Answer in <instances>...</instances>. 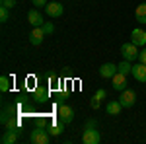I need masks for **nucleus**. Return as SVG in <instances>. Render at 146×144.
<instances>
[{
    "mask_svg": "<svg viewBox=\"0 0 146 144\" xmlns=\"http://www.w3.org/2000/svg\"><path fill=\"white\" fill-rule=\"evenodd\" d=\"M119 101H121L123 109H129V107H133V105L136 103V94L133 92V90H123L121 96H119Z\"/></svg>",
    "mask_w": 146,
    "mask_h": 144,
    "instance_id": "5",
    "label": "nucleus"
},
{
    "mask_svg": "<svg viewBox=\"0 0 146 144\" xmlns=\"http://www.w3.org/2000/svg\"><path fill=\"white\" fill-rule=\"evenodd\" d=\"M8 10H10V8H6V6H0V22H2V23H6V22H8V18H10Z\"/></svg>",
    "mask_w": 146,
    "mask_h": 144,
    "instance_id": "20",
    "label": "nucleus"
},
{
    "mask_svg": "<svg viewBox=\"0 0 146 144\" xmlns=\"http://www.w3.org/2000/svg\"><path fill=\"white\" fill-rule=\"evenodd\" d=\"M117 70H119V72H123V74H127V76H129V74H131V72H133V64H131V60H121V62H119V64H117Z\"/></svg>",
    "mask_w": 146,
    "mask_h": 144,
    "instance_id": "18",
    "label": "nucleus"
},
{
    "mask_svg": "<svg viewBox=\"0 0 146 144\" xmlns=\"http://www.w3.org/2000/svg\"><path fill=\"white\" fill-rule=\"evenodd\" d=\"M100 103H101V100H98V98L94 96V98H92V101H90L92 109H100Z\"/></svg>",
    "mask_w": 146,
    "mask_h": 144,
    "instance_id": "23",
    "label": "nucleus"
},
{
    "mask_svg": "<svg viewBox=\"0 0 146 144\" xmlns=\"http://www.w3.org/2000/svg\"><path fill=\"white\" fill-rule=\"evenodd\" d=\"M31 2H33V6H37V8H45L47 4H49L47 0H31Z\"/></svg>",
    "mask_w": 146,
    "mask_h": 144,
    "instance_id": "24",
    "label": "nucleus"
},
{
    "mask_svg": "<svg viewBox=\"0 0 146 144\" xmlns=\"http://www.w3.org/2000/svg\"><path fill=\"white\" fill-rule=\"evenodd\" d=\"M62 12H64V6H62L60 2H49L45 6V14L49 18H60Z\"/></svg>",
    "mask_w": 146,
    "mask_h": 144,
    "instance_id": "6",
    "label": "nucleus"
},
{
    "mask_svg": "<svg viewBox=\"0 0 146 144\" xmlns=\"http://www.w3.org/2000/svg\"><path fill=\"white\" fill-rule=\"evenodd\" d=\"M43 31H45L47 35L55 33V25H53V23H51V22H45V23H43Z\"/></svg>",
    "mask_w": 146,
    "mask_h": 144,
    "instance_id": "22",
    "label": "nucleus"
},
{
    "mask_svg": "<svg viewBox=\"0 0 146 144\" xmlns=\"http://www.w3.org/2000/svg\"><path fill=\"white\" fill-rule=\"evenodd\" d=\"M62 131H64V123L60 121H55L53 125H51V129H49V134L51 136H58V134H62Z\"/></svg>",
    "mask_w": 146,
    "mask_h": 144,
    "instance_id": "17",
    "label": "nucleus"
},
{
    "mask_svg": "<svg viewBox=\"0 0 146 144\" xmlns=\"http://www.w3.org/2000/svg\"><path fill=\"white\" fill-rule=\"evenodd\" d=\"M82 142L84 144H100L101 142V134L96 127H86L84 134H82Z\"/></svg>",
    "mask_w": 146,
    "mask_h": 144,
    "instance_id": "2",
    "label": "nucleus"
},
{
    "mask_svg": "<svg viewBox=\"0 0 146 144\" xmlns=\"http://www.w3.org/2000/svg\"><path fill=\"white\" fill-rule=\"evenodd\" d=\"M131 41L136 47H146V29H140V27L133 29L131 31Z\"/></svg>",
    "mask_w": 146,
    "mask_h": 144,
    "instance_id": "7",
    "label": "nucleus"
},
{
    "mask_svg": "<svg viewBox=\"0 0 146 144\" xmlns=\"http://www.w3.org/2000/svg\"><path fill=\"white\" fill-rule=\"evenodd\" d=\"M105 96H107V94H105V90H103V88H100L98 92H96V98H98V100H105Z\"/></svg>",
    "mask_w": 146,
    "mask_h": 144,
    "instance_id": "26",
    "label": "nucleus"
},
{
    "mask_svg": "<svg viewBox=\"0 0 146 144\" xmlns=\"http://www.w3.org/2000/svg\"><path fill=\"white\" fill-rule=\"evenodd\" d=\"M0 90H2V92H8V90H10V80H8V76L0 78Z\"/></svg>",
    "mask_w": 146,
    "mask_h": 144,
    "instance_id": "21",
    "label": "nucleus"
},
{
    "mask_svg": "<svg viewBox=\"0 0 146 144\" xmlns=\"http://www.w3.org/2000/svg\"><path fill=\"white\" fill-rule=\"evenodd\" d=\"M45 31H43V25L41 27H33L31 29V33H29V43L31 45H41L43 43V39H45Z\"/></svg>",
    "mask_w": 146,
    "mask_h": 144,
    "instance_id": "10",
    "label": "nucleus"
},
{
    "mask_svg": "<svg viewBox=\"0 0 146 144\" xmlns=\"http://www.w3.org/2000/svg\"><path fill=\"white\" fill-rule=\"evenodd\" d=\"M58 119L64 123V125L72 123L74 121V109H72L70 105H66V103H60V105H58Z\"/></svg>",
    "mask_w": 146,
    "mask_h": 144,
    "instance_id": "4",
    "label": "nucleus"
},
{
    "mask_svg": "<svg viewBox=\"0 0 146 144\" xmlns=\"http://www.w3.org/2000/svg\"><path fill=\"white\" fill-rule=\"evenodd\" d=\"M121 55H123L125 60H138L140 51H138V47L131 41V43H123L121 45Z\"/></svg>",
    "mask_w": 146,
    "mask_h": 144,
    "instance_id": "3",
    "label": "nucleus"
},
{
    "mask_svg": "<svg viewBox=\"0 0 146 144\" xmlns=\"http://www.w3.org/2000/svg\"><path fill=\"white\" fill-rule=\"evenodd\" d=\"M4 127H6V129H10V131H18V127H20V121L12 117V119H8V121L4 123Z\"/></svg>",
    "mask_w": 146,
    "mask_h": 144,
    "instance_id": "19",
    "label": "nucleus"
},
{
    "mask_svg": "<svg viewBox=\"0 0 146 144\" xmlns=\"http://www.w3.org/2000/svg\"><path fill=\"white\" fill-rule=\"evenodd\" d=\"M86 127H96V121H94V119H92V121H88V123H86Z\"/></svg>",
    "mask_w": 146,
    "mask_h": 144,
    "instance_id": "28",
    "label": "nucleus"
},
{
    "mask_svg": "<svg viewBox=\"0 0 146 144\" xmlns=\"http://www.w3.org/2000/svg\"><path fill=\"white\" fill-rule=\"evenodd\" d=\"M121 109H123V105H121L119 100H111V101H107V105H105L107 115H121Z\"/></svg>",
    "mask_w": 146,
    "mask_h": 144,
    "instance_id": "13",
    "label": "nucleus"
},
{
    "mask_svg": "<svg viewBox=\"0 0 146 144\" xmlns=\"http://www.w3.org/2000/svg\"><path fill=\"white\" fill-rule=\"evenodd\" d=\"M27 22L31 23L33 27H41V25L45 23V22H43V16H41L39 12L35 10V8H33V10H29V12H27Z\"/></svg>",
    "mask_w": 146,
    "mask_h": 144,
    "instance_id": "12",
    "label": "nucleus"
},
{
    "mask_svg": "<svg viewBox=\"0 0 146 144\" xmlns=\"http://www.w3.org/2000/svg\"><path fill=\"white\" fill-rule=\"evenodd\" d=\"M117 72H119V70H117V64H113V62H105V64H101V68H100L101 78H113Z\"/></svg>",
    "mask_w": 146,
    "mask_h": 144,
    "instance_id": "11",
    "label": "nucleus"
},
{
    "mask_svg": "<svg viewBox=\"0 0 146 144\" xmlns=\"http://www.w3.org/2000/svg\"><path fill=\"white\" fill-rule=\"evenodd\" d=\"M33 98H35L37 103H45V101H49V90H47L45 86H37Z\"/></svg>",
    "mask_w": 146,
    "mask_h": 144,
    "instance_id": "14",
    "label": "nucleus"
},
{
    "mask_svg": "<svg viewBox=\"0 0 146 144\" xmlns=\"http://www.w3.org/2000/svg\"><path fill=\"white\" fill-rule=\"evenodd\" d=\"M111 82H113V90H115V92L127 90V74H123V72H117V74L111 78Z\"/></svg>",
    "mask_w": 146,
    "mask_h": 144,
    "instance_id": "9",
    "label": "nucleus"
},
{
    "mask_svg": "<svg viewBox=\"0 0 146 144\" xmlns=\"http://www.w3.org/2000/svg\"><path fill=\"white\" fill-rule=\"evenodd\" d=\"M2 6H6V8H14L16 6V0H2Z\"/></svg>",
    "mask_w": 146,
    "mask_h": 144,
    "instance_id": "25",
    "label": "nucleus"
},
{
    "mask_svg": "<svg viewBox=\"0 0 146 144\" xmlns=\"http://www.w3.org/2000/svg\"><path fill=\"white\" fill-rule=\"evenodd\" d=\"M18 134H20V131H10V129H6L4 134H2V138H0V142L2 144H14L18 140Z\"/></svg>",
    "mask_w": 146,
    "mask_h": 144,
    "instance_id": "15",
    "label": "nucleus"
},
{
    "mask_svg": "<svg viewBox=\"0 0 146 144\" xmlns=\"http://www.w3.org/2000/svg\"><path fill=\"white\" fill-rule=\"evenodd\" d=\"M49 140H51V134L45 131V127L41 123L29 133V142L31 144H49Z\"/></svg>",
    "mask_w": 146,
    "mask_h": 144,
    "instance_id": "1",
    "label": "nucleus"
},
{
    "mask_svg": "<svg viewBox=\"0 0 146 144\" xmlns=\"http://www.w3.org/2000/svg\"><path fill=\"white\" fill-rule=\"evenodd\" d=\"M138 60H140V62H144V64H146V47L142 49V51H140V55H138Z\"/></svg>",
    "mask_w": 146,
    "mask_h": 144,
    "instance_id": "27",
    "label": "nucleus"
},
{
    "mask_svg": "<svg viewBox=\"0 0 146 144\" xmlns=\"http://www.w3.org/2000/svg\"><path fill=\"white\" fill-rule=\"evenodd\" d=\"M135 16H136V22L138 23H146V2H142V4L136 6Z\"/></svg>",
    "mask_w": 146,
    "mask_h": 144,
    "instance_id": "16",
    "label": "nucleus"
},
{
    "mask_svg": "<svg viewBox=\"0 0 146 144\" xmlns=\"http://www.w3.org/2000/svg\"><path fill=\"white\" fill-rule=\"evenodd\" d=\"M133 76L138 80V82H142V84H146V64L144 62H136V64H133V72H131Z\"/></svg>",
    "mask_w": 146,
    "mask_h": 144,
    "instance_id": "8",
    "label": "nucleus"
}]
</instances>
